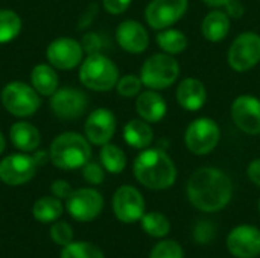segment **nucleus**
I'll use <instances>...</instances> for the list:
<instances>
[{
    "mask_svg": "<svg viewBox=\"0 0 260 258\" xmlns=\"http://www.w3.org/2000/svg\"><path fill=\"white\" fill-rule=\"evenodd\" d=\"M50 161L62 170L82 169L91 158L90 141L78 132H62L50 144Z\"/></svg>",
    "mask_w": 260,
    "mask_h": 258,
    "instance_id": "7ed1b4c3",
    "label": "nucleus"
},
{
    "mask_svg": "<svg viewBox=\"0 0 260 258\" xmlns=\"http://www.w3.org/2000/svg\"><path fill=\"white\" fill-rule=\"evenodd\" d=\"M82 49L84 52H87L88 55L91 53H101V47H102V40L98 33L94 32H90V33H85L84 38H82Z\"/></svg>",
    "mask_w": 260,
    "mask_h": 258,
    "instance_id": "c9c22d12",
    "label": "nucleus"
},
{
    "mask_svg": "<svg viewBox=\"0 0 260 258\" xmlns=\"http://www.w3.org/2000/svg\"><path fill=\"white\" fill-rule=\"evenodd\" d=\"M215 234H216V231H215L213 224H210L207 220L200 222L193 231V237H195L197 243H209L215 239Z\"/></svg>",
    "mask_w": 260,
    "mask_h": 258,
    "instance_id": "f704fd0d",
    "label": "nucleus"
},
{
    "mask_svg": "<svg viewBox=\"0 0 260 258\" xmlns=\"http://www.w3.org/2000/svg\"><path fill=\"white\" fill-rule=\"evenodd\" d=\"M232 119L235 125L250 135L260 134V100L254 96L244 94L235 99L232 105Z\"/></svg>",
    "mask_w": 260,
    "mask_h": 258,
    "instance_id": "2eb2a0df",
    "label": "nucleus"
},
{
    "mask_svg": "<svg viewBox=\"0 0 260 258\" xmlns=\"http://www.w3.org/2000/svg\"><path fill=\"white\" fill-rule=\"evenodd\" d=\"M82 176L87 182L90 184H102L104 182V178H105V172H104V166L98 164V163H93V161H88L84 167H82Z\"/></svg>",
    "mask_w": 260,
    "mask_h": 258,
    "instance_id": "72a5a7b5",
    "label": "nucleus"
},
{
    "mask_svg": "<svg viewBox=\"0 0 260 258\" xmlns=\"http://www.w3.org/2000/svg\"><path fill=\"white\" fill-rule=\"evenodd\" d=\"M61 258H104V254L93 243L72 242L70 245L64 246Z\"/></svg>",
    "mask_w": 260,
    "mask_h": 258,
    "instance_id": "c756f323",
    "label": "nucleus"
},
{
    "mask_svg": "<svg viewBox=\"0 0 260 258\" xmlns=\"http://www.w3.org/2000/svg\"><path fill=\"white\" fill-rule=\"evenodd\" d=\"M225 8H227V15H232V17H238L239 18L244 14V6H242V3L239 0H230L225 5Z\"/></svg>",
    "mask_w": 260,
    "mask_h": 258,
    "instance_id": "a19ab883",
    "label": "nucleus"
},
{
    "mask_svg": "<svg viewBox=\"0 0 260 258\" xmlns=\"http://www.w3.org/2000/svg\"><path fill=\"white\" fill-rule=\"evenodd\" d=\"M116 132V117L107 108H98L90 113L84 125L85 138L91 144L104 146L110 143Z\"/></svg>",
    "mask_w": 260,
    "mask_h": 258,
    "instance_id": "dca6fc26",
    "label": "nucleus"
},
{
    "mask_svg": "<svg viewBox=\"0 0 260 258\" xmlns=\"http://www.w3.org/2000/svg\"><path fill=\"white\" fill-rule=\"evenodd\" d=\"M259 211H260V201H259Z\"/></svg>",
    "mask_w": 260,
    "mask_h": 258,
    "instance_id": "a18cd8bd",
    "label": "nucleus"
},
{
    "mask_svg": "<svg viewBox=\"0 0 260 258\" xmlns=\"http://www.w3.org/2000/svg\"><path fill=\"white\" fill-rule=\"evenodd\" d=\"M229 251L238 258L260 255V230L253 225H239L227 237Z\"/></svg>",
    "mask_w": 260,
    "mask_h": 258,
    "instance_id": "f3484780",
    "label": "nucleus"
},
{
    "mask_svg": "<svg viewBox=\"0 0 260 258\" xmlns=\"http://www.w3.org/2000/svg\"><path fill=\"white\" fill-rule=\"evenodd\" d=\"M247 173H248V178H250L256 186H259L260 187V158L251 161V164L248 166Z\"/></svg>",
    "mask_w": 260,
    "mask_h": 258,
    "instance_id": "ea45409f",
    "label": "nucleus"
},
{
    "mask_svg": "<svg viewBox=\"0 0 260 258\" xmlns=\"http://www.w3.org/2000/svg\"><path fill=\"white\" fill-rule=\"evenodd\" d=\"M30 85L40 96H52L59 88L56 68L50 64H38L30 71Z\"/></svg>",
    "mask_w": 260,
    "mask_h": 258,
    "instance_id": "4be33fe9",
    "label": "nucleus"
},
{
    "mask_svg": "<svg viewBox=\"0 0 260 258\" xmlns=\"http://www.w3.org/2000/svg\"><path fill=\"white\" fill-rule=\"evenodd\" d=\"M32 158H34V161H35V164L37 166H44L49 160H50V155L47 154V152H44V151H35V154L32 155Z\"/></svg>",
    "mask_w": 260,
    "mask_h": 258,
    "instance_id": "79ce46f5",
    "label": "nucleus"
},
{
    "mask_svg": "<svg viewBox=\"0 0 260 258\" xmlns=\"http://www.w3.org/2000/svg\"><path fill=\"white\" fill-rule=\"evenodd\" d=\"M61 199L55 196H44L40 198L34 207H32V214L37 220L47 224V222H55L61 214H62V205L59 202Z\"/></svg>",
    "mask_w": 260,
    "mask_h": 258,
    "instance_id": "393cba45",
    "label": "nucleus"
},
{
    "mask_svg": "<svg viewBox=\"0 0 260 258\" xmlns=\"http://www.w3.org/2000/svg\"><path fill=\"white\" fill-rule=\"evenodd\" d=\"M5 148H6V140H5V137H3V134L0 132V155L3 154V151H5Z\"/></svg>",
    "mask_w": 260,
    "mask_h": 258,
    "instance_id": "c03bdc74",
    "label": "nucleus"
},
{
    "mask_svg": "<svg viewBox=\"0 0 260 258\" xmlns=\"http://www.w3.org/2000/svg\"><path fill=\"white\" fill-rule=\"evenodd\" d=\"M201 29H203V35L206 40H209L212 43H219L229 35L230 18L222 11H212L203 20Z\"/></svg>",
    "mask_w": 260,
    "mask_h": 258,
    "instance_id": "b1692460",
    "label": "nucleus"
},
{
    "mask_svg": "<svg viewBox=\"0 0 260 258\" xmlns=\"http://www.w3.org/2000/svg\"><path fill=\"white\" fill-rule=\"evenodd\" d=\"M50 237L56 245L67 246L73 242V230L67 222H55L50 228Z\"/></svg>",
    "mask_w": 260,
    "mask_h": 258,
    "instance_id": "473e14b6",
    "label": "nucleus"
},
{
    "mask_svg": "<svg viewBox=\"0 0 260 258\" xmlns=\"http://www.w3.org/2000/svg\"><path fill=\"white\" fill-rule=\"evenodd\" d=\"M187 6V0H152L145 9V17L152 29L163 30L177 23L186 14Z\"/></svg>",
    "mask_w": 260,
    "mask_h": 258,
    "instance_id": "ddd939ff",
    "label": "nucleus"
},
{
    "mask_svg": "<svg viewBox=\"0 0 260 258\" xmlns=\"http://www.w3.org/2000/svg\"><path fill=\"white\" fill-rule=\"evenodd\" d=\"M149 258H184L181 246L174 240H163L154 246Z\"/></svg>",
    "mask_w": 260,
    "mask_h": 258,
    "instance_id": "2f4dec72",
    "label": "nucleus"
},
{
    "mask_svg": "<svg viewBox=\"0 0 260 258\" xmlns=\"http://www.w3.org/2000/svg\"><path fill=\"white\" fill-rule=\"evenodd\" d=\"M142 228L146 234L152 236V237H165L168 236L169 230H171V224L168 220V217L158 211H151L142 216Z\"/></svg>",
    "mask_w": 260,
    "mask_h": 258,
    "instance_id": "c85d7f7f",
    "label": "nucleus"
},
{
    "mask_svg": "<svg viewBox=\"0 0 260 258\" xmlns=\"http://www.w3.org/2000/svg\"><path fill=\"white\" fill-rule=\"evenodd\" d=\"M260 62V35L241 33L229 49V64L236 71H247Z\"/></svg>",
    "mask_w": 260,
    "mask_h": 258,
    "instance_id": "6e6552de",
    "label": "nucleus"
},
{
    "mask_svg": "<svg viewBox=\"0 0 260 258\" xmlns=\"http://www.w3.org/2000/svg\"><path fill=\"white\" fill-rule=\"evenodd\" d=\"M142 85H143V82L139 76L125 75L123 78H119V81L116 84V90L123 97H136V96H139Z\"/></svg>",
    "mask_w": 260,
    "mask_h": 258,
    "instance_id": "7c9ffc66",
    "label": "nucleus"
},
{
    "mask_svg": "<svg viewBox=\"0 0 260 258\" xmlns=\"http://www.w3.org/2000/svg\"><path fill=\"white\" fill-rule=\"evenodd\" d=\"M88 106V97L84 91L64 87L58 88L50 96V109L52 113L62 120H75L79 119Z\"/></svg>",
    "mask_w": 260,
    "mask_h": 258,
    "instance_id": "1a4fd4ad",
    "label": "nucleus"
},
{
    "mask_svg": "<svg viewBox=\"0 0 260 258\" xmlns=\"http://www.w3.org/2000/svg\"><path fill=\"white\" fill-rule=\"evenodd\" d=\"M180 75L177 59L169 53H157L149 56L140 70V79L149 90H165L171 87Z\"/></svg>",
    "mask_w": 260,
    "mask_h": 258,
    "instance_id": "423d86ee",
    "label": "nucleus"
},
{
    "mask_svg": "<svg viewBox=\"0 0 260 258\" xmlns=\"http://www.w3.org/2000/svg\"><path fill=\"white\" fill-rule=\"evenodd\" d=\"M113 211L123 224H134L145 214V201L142 193L133 186H122L113 196Z\"/></svg>",
    "mask_w": 260,
    "mask_h": 258,
    "instance_id": "4468645a",
    "label": "nucleus"
},
{
    "mask_svg": "<svg viewBox=\"0 0 260 258\" xmlns=\"http://www.w3.org/2000/svg\"><path fill=\"white\" fill-rule=\"evenodd\" d=\"M177 100L187 111H198L207 100V91L201 81L187 78L180 82L177 88Z\"/></svg>",
    "mask_w": 260,
    "mask_h": 258,
    "instance_id": "6ab92c4d",
    "label": "nucleus"
},
{
    "mask_svg": "<svg viewBox=\"0 0 260 258\" xmlns=\"http://www.w3.org/2000/svg\"><path fill=\"white\" fill-rule=\"evenodd\" d=\"M134 176L151 190H165L175 182L177 169L165 151L145 149L134 161Z\"/></svg>",
    "mask_w": 260,
    "mask_h": 258,
    "instance_id": "f03ea898",
    "label": "nucleus"
},
{
    "mask_svg": "<svg viewBox=\"0 0 260 258\" xmlns=\"http://www.w3.org/2000/svg\"><path fill=\"white\" fill-rule=\"evenodd\" d=\"M21 32V18L12 9H0V44H8Z\"/></svg>",
    "mask_w": 260,
    "mask_h": 258,
    "instance_id": "cd10ccee",
    "label": "nucleus"
},
{
    "mask_svg": "<svg viewBox=\"0 0 260 258\" xmlns=\"http://www.w3.org/2000/svg\"><path fill=\"white\" fill-rule=\"evenodd\" d=\"M69 214L79 222H90L96 219L104 208V198L94 189L73 190L66 202Z\"/></svg>",
    "mask_w": 260,
    "mask_h": 258,
    "instance_id": "9b49d317",
    "label": "nucleus"
},
{
    "mask_svg": "<svg viewBox=\"0 0 260 258\" xmlns=\"http://www.w3.org/2000/svg\"><path fill=\"white\" fill-rule=\"evenodd\" d=\"M99 157H101V163L104 169L110 173H120L123 172L126 166V155L116 144H110V143L104 144Z\"/></svg>",
    "mask_w": 260,
    "mask_h": 258,
    "instance_id": "bb28decb",
    "label": "nucleus"
},
{
    "mask_svg": "<svg viewBox=\"0 0 260 258\" xmlns=\"http://www.w3.org/2000/svg\"><path fill=\"white\" fill-rule=\"evenodd\" d=\"M136 109L140 119L146 120L148 123H157L166 116L168 105L165 99L155 93V90H149L139 94L136 100Z\"/></svg>",
    "mask_w": 260,
    "mask_h": 258,
    "instance_id": "aec40b11",
    "label": "nucleus"
},
{
    "mask_svg": "<svg viewBox=\"0 0 260 258\" xmlns=\"http://www.w3.org/2000/svg\"><path fill=\"white\" fill-rule=\"evenodd\" d=\"M102 5L107 12H110L113 15H119L129 8L131 0H102Z\"/></svg>",
    "mask_w": 260,
    "mask_h": 258,
    "instance_id": "4c0bfd02",
    "label": "nucleus"
},
{
    "mask_svg": "<svg viewBox=\"0 0 260 258\" xmlns=\"http://www.w3.org/2000/svg\"><path fill=\"white\" fill-rule=\"evenodd\" d=\"M0 99L3 108L9 114L23 119L34 116L41 105L40 94L34 90V87L20 81L8 82L2 90Z\"/></svg>",
    "mask_w": 260,
    "mask_h": 258,
    "instance_id": "39448f33",
    "label": "nucleus"
},
{
    "mask_svg": "<svg viewBox=\"0 0 260 258\" xmlns=\"http://www.w3.org/2000/svg\"><path fill=\"white\" fill-rule=\"evenodd\" d=\"M116 40L119 46L128 53H143L149 46V35L145 26L136 20H125L116 29Z\"/></svg>",
    "mask_w": 260,
    "mask_h": 258,
    "instance_id": "a211bd4d",
    "label": "nucleus"
},
{
    "mask_svg": "<svg viewBox=\"0 0 260 258\" xmlns=\"http://www.w3.org/2000/svg\"><path fill=\"white\" fill-rule=\"evenodd\" d=\"M37 167L29 154L20 152L8 155L0 161V181L6 186H23L35 176Z\"/></svg>",
    "mask_w": 260,
    "mask_h": 258,
    "instance_id": "f8f14e48",
    "label": "nucleus"
},
{
    "mask_svg": "<svg viewBox=\"0 0 260 258\" xmlns=\"http://www.w3.org/2000/svg\"><path fill=\"white\" fill-rule=\"evenodd\" d=\"M96 14H98V5H96V3H91V5L87 8V11H85V12L81 15V18H79V23H78V29L88 27V26L91 24V21L94 20Z\"/></svg>",
    "mask_w": 260,
    "mask_h": 258,
    "instance_id": "58836bf2",
    "label": "nucleus"
},
{
    "mask_svg": "<svg viewBox=\"0 0 260 258\" xmlns=\"http://www.w3.org/2000/svg\"><path fill=\"white\" fill-rule=\"evenodd\" d=\"M154 131L151 125L143 119H134L123 128V140L134 149H145L152 143Z\"/></svg>",
    "mask_w": 260,
    "mask_h": 258,
    "instance_id": "5701e85b",
    "label": "nucleus"
},
{
    "mask_svg": "<svg viewBox=\"0 0 260 258\" xmlns=\"http://www.w3.org/2000/svg\"><path fill=\"white\" fill-rule=\"evenodd\" d=\"M233 184L227 173L216 167H201L187 182V196L193 207L206 213L222 210L232 199Z\"/></svg>",
    "mask_w": 260,
    "mask_h": 258,
    "instance_id": "f257e3e1",
    "label": "nucleus"
},
{
    "mask_svg": "<svg viewBox=\"0 0 260 258\" xmlns=\"http://www.w3.org/2000/svg\"><path fill=\"white\" fill-rule=\"evenodd\" d=\"M50 190H52V195H53L55 198H58V199H66V201H67L69 196L73 193L72 186H70L67 181H64V179H56V181H53Z\"/></svg>",
    "mask_w": 260,
    "mask_h": 258,
    "instance_id": "e433bc0d",
    "label": "nucleus"
},
{
    "mask_svg": "<svg viewBox=\"0 0 260 258\" xmlns=\"http://www.w3.org/2000/svg\"><path fill=\"white\" fill-rule=\"evenodd\" d=\"M46 56L49 64L53 65L56 70H72L81 65L84 49L79 41L69 36H61L49 44Z\"/></svg>",
    "mask_w": 260,
    "mask_h": 258,
    "instance_id": "9d476101",
    "label": "nucleus"
},
{
    "mask_svg": "<svg viewBox=\"0 0 260 258\" xmlns=\"http://www.w3.org/2000/svg\"><path fill=\"white\" fill-rule=\"evenodd\" d=\"M219 137L221 131L216 122L209 117H200L187 126L184 143L192 154L207 155L218 146Z\"/></svg>",
    "mask_w": 260,
    "mask_h": 258,
    "instance_id": "0eeeda50",
    "label": "nucleus"
},
{
    "mask_svg": "<svg viewBox=\"0 0 260 258\" xmlns=\"http://www.w3.org/2000/svg\"><path fill=\"white\" fill-rule=\"evenodd\" d=\"M9 138L12 144L24 154L35 152L41 143L40 131L29 122H15L9 129Z\"/></svg>",
    "mask_w": 260,
    "mask_h": 258,
    "instance_id": "412c9836",
    "label": "nucleus"
},
{
    "mask_svg": "<svg viewBox=\"0 0 260 258\" xmlns=\"http://www.w3.org/2000/svg\"><path fill=\"white\" fill-rule=\"evenodd\" d=\"M79 81L88 90L110 91L119 81V70L108 56L91 53L79 65Z\"/></svg>",
    "mask_w": 260,
    "mask_h": 258,
    "instance_id": "20e7f679",
    "label": "nucleus"
},
{
    "mask_svg": "<svg viewBox=\"0 0 260 258\" xmlns=\"http://www.w3.org/2000/svg\"><path fill=\"white\" fill-rule=\"evenodd\" d=\"M157 44L165 53L178 55L187 47V36L178 29H163L157 35Z\"/></svg>",
    "mask_w": 260,
    "mask_h": 258,
    "instance_id": "a878e982",
    "label": "nucleus"
},
{
    "mask_svg": "<svg viewBox=\"0 0 260 258\" xmlns=\"http://www.w3.org/2000/svg\"><path fill=\"white\" fill-rule=\"evenodd\" d=\"M207 6H213V8H219V6H225L230 0H203Z\"/></svg>",
    "mask_w": 260,
    "mask_h": 258,
    "instance_id": "37998d69",
    "label": "nucleus"
}]
</instances>
